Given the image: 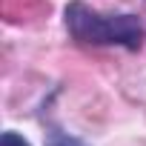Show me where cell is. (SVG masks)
Instances as JSON below:
<instances>
[{
	"label": "cell",
	"instance_id": "cell-1",
	"mask_svg": "<svg viewBox=\"0 0 146 146\" xmlns=\"http://www.w3.org/2000/svg\"><path fill=\"white\" fill-rule=\"evenodd\" d=\"M63 23L69 37L78 46H117L126 52H140L143 40H146V26L140 23L137 15L129 12H98L92 6H86L83 0H72L63 9Z\"/></svg>",
	"mask_w": 146,
	"mask_h": 146
},
{
	"label": "cell",
	"instance_id": "cell-3",
	"mask_svg": "<svg viewBox=\"0 0 146 146\" xmlns=\"http://www.w3.org/2000/svg\"><path fill=\"white\" fill-rule=\"evenodd\" d=\"M0 146H32L23 135H17L15 129H6L3 135H0Z\"/></svg>",
	"mask_w": 146,
	"mask_h": 146
},
{
	"label": "cell",
	"instance_id": "cell-2",
	"mask_svg": "<svg viewBox=\"0 0 146 146\" xmlns=\"http://www.w3.org/2000/svg\"><path fill=\"white\" fill-rule=\"evenodd\" d=\"M46 146H86V143L80 137H75V135L63 132L60 126H49L46 129Z\"/></svg>",
	"mask_w": 146,
	"mask_h": 146
}]
</instances>
